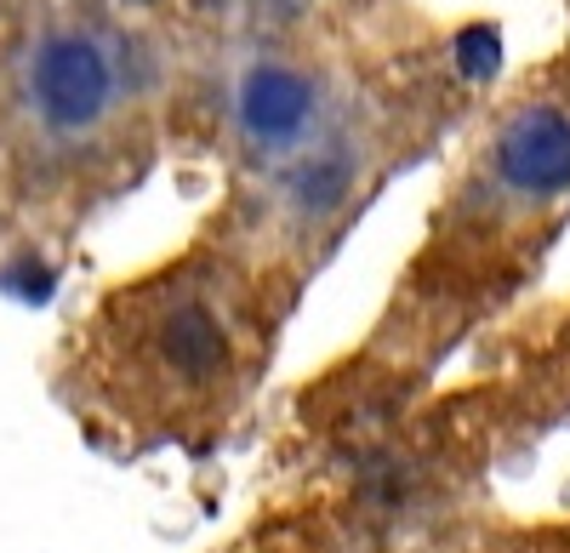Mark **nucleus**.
I'll use <instances>...</instances> for the list:
<instances>
[{
    "mask_svg": "<svg viewBox=\"0 0 570 553\" xmlns=\"http://www.w3.org/2000/svg\"><path fill=\"white\" fill-rule=\"evenodd\" d=\"M405 553H570V514H508L480 496L405 536Z\"/></svg>",
    "mask_w": 570,
    "mask_h": 553,
    "instance_id": "7",
    "label": "nucleus"
},
{
    "mask_svg": "<svg viewBox=\"0 0 570 553\" xmlns=\"http://www.w3.org/2000/svg\"><path fill=\"white\" fill-rule=\"evenodd\" d=\"M177 0H0V286L46 292L171 160Z\"/></svg>",
    "mask_w": 570,
    "mask_h": 553,
    "instance_id": "4",
    "label": "nucleus"
},
{
    "mask_svg": "<svg viewBox=\"0 0 570 553\" xmlns=\"http://www.w3.org/2000/svg\"><path fill=\"white\" fill-rule=\"evenodd\" d=\"M559 7H564V34H559V46H553V52L570 63V0H559Z\"/></svg>",
    "mask_w": 570,
    "mask_h": 553,
    "instance_id": "8",
    "label": "nucleus"
},
{
    "mask_svg": "<svg viewBox=\"0 0 570 553\" xmlns=\"http://www.w3.org/2000/svg\"><path fill=\"white\" fill-rule=\"evenodd\" d=\"M570 235V63L559 52L502 75L451 144L434 206L371 326L292 388L268 440V480H308L360 456L445 388L537 303Z\"/></svg>",
    "mask_w": 570,
    "mask_h": 553,
    "instance_id": "2",
    "label": "nucleus"
},
{
    "mask_svg": "<svg viewBox=\"0 0 570 553\" xmlns=\"http://www.w3.org/2000/svg\"><path fill=\"white\" fill-rule=\"evenodd\" d=\"M206 553H405V536L376 520L348 485L268 480L257 508Z\"/></svg>",
    "mask_w": 570,
    "mask_h": 553,
    "instance_id": "5",
    "label": "nucleus"
},
{
    "mask_svg": "<svg viewBox=\"0 0 570 553\" xmlns=\"http://www.w3.org/2000/svg\"><path fill=\"white\" fill-rule=\"evenodd\" d=\"M502 86V29L422 0L320 40L183 58L171 160L212 171L206 217L314 286L400 177L451 155Z\"/></svg>",
    "mask_w": 570,
    "mask_h": 553,
    "instance_id": "1",
    "label": "nucleus"
},
{
    "mask_svg": "<svg viewBox=\"0 0 570 553\" xmlns=\"http://www.w3.org/2000/svg\"><path fill=\"white\" fill-rule=\"evenodd\" d=\"M314 286L200 217L91 292L46 359L69 428L109 463H212L252 428L285 332Z\"/></svg>",
    "mask_w": 570,
    "mask_h": 553,
    "instance_id": "3",
    "label": "nucleus"
},
{
    "mask_svg": "<svg viewBox=\"0 0 570 553\" xmlns=\"http://www.w3.org/2000/svg\"><path fill=\"white\" fill-rule=\"evenodd\" d=\"M394 7H405V0H177V34L183 58H206L234 52V46L343 34Z\"/></svg>",
    "mask_w": 570,
    "mask_h": 553,
    "instance_id": "6",
    "label": "nucleus"
}]
</instances>
